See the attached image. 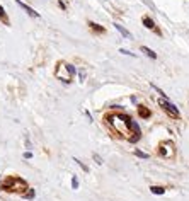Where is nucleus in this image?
<instances>
[{"mask_svg":"<svg viewBox=\"0 0 189 201\" xmlns=\"http://www.w3.org/2000/svg\"><path fill=\"white\" fill-rule=\"evenodd\" d=\"M92 158H94V160H95L97 164H99V165L102 164V158H101V155H99V153H94V155H92Z\"/></svg>","mask_w":189,"mask_h":201,"instance_id":"20","label":"nucleus"},{"mask_svg":"<svg viewBox=\"0 0 189 201\" xmlns=\"http://www.w3.org/2000/svg\"><path fill=\"white\" fill-rule=\"evenodd\" d=\"M85 116H87V120H89V121H92V114H90L89 111H85Z\"/></svg>","mask_w":189,"mask_h":201,"instance_id":"23","label":"nucleus"},{"mask_svg":"<svg viewBox=\"0 0 189 201\" xmlns=\"http://www.w3.org/2000/svg\"><path fill=\"white\" fill-rule=\"evenodd\" d=\"M142 22H143V26H145L147 29H150V31H153L155 34L162 36V31L155 26V22H153V19H152L150 15H143V17H142Z\"/></svg>","mask_w":189,"mask_h":201,"instance_id":"4","label":"nucleus"},{"mask_svg":"<svg viewBox=\"0 0 189 201\" xmlns=\"http://www.w3.org/2000/svg\"><path fill=\"white\" fill-rule=\"evenodd\" d=\"M73 160H75V164L78 165V167H82V171H84V172H89V167H87V165H85V164L82 162V160H78L77 157H73Z\"/></svg>","mask_w":189,"mask_h":201,"instance_id":"16","label":"nucleus"},{"mask_svg":"<svg viewBox=\"0 0 189 201\" xmlns=\"http://www.w3.org/2000/svg\"><path fill=\"white\" fill-rule=\"evenodd\" d=\"M131 116L123 114V113H113L106 116V123L116 131L118 135L130 133V125H131Z\"/></svg>","mask_w":189,"mask_h":201,"instance_id":"1","label":"nucleus"},{"mask_svg":"<svg viewBox=\"0 0 189 201\" xmlns=\"http://www.w3.org/2000/svg\"><path fill=\"white\" fill-rule=\"evenodd\" d=\"M114 27H116V31H118V33L121 34V36H124L126 39H131V33H130V31H128L126 27H123V26L118 24V22H114Z\"/></svg>","mask_w":189,"mask_h":201,"instance_id":"8","label":"nucleus"},{"mask_svg":"<svg viewBox=\"0 0 189 201\" xmlns=\"http://www.w3.org/2000/svg\"><path fill=\"white\" fill-rule=\"evenodd\" d=\"M15 2H17V5H19V7H21V9H22L27 15H31L33 19H39V17H41V15H39V12H36V10H34L33 7H31V5L24 4L22 0H15Z\"/></svg>","mask_w":189,"mask_h":201,"instance_id":"5","label":"nucleus"},{"mask_svg":"<svg viewBox=\"0 0 189 201\" xmlns=\"http://www.w3.org/2000/svg\"><path fill=\"white\" fill-rule=\"evenodd\" d=\"M150 193L155 194V196H162V194H165V187L164 186H150Z\"/></svg>","mask_w":189,"mask_h":201,"instance_id":"9","label":"nucleus"},{"mask_svg":"<svg viewBox=\"0 0 189 201\" xmlns=\"http://www.w3.org/2000/svg\"><path fill=\"white\" fill-rule=\"evenodd\" d=\"M36 198V191H34L33 187H29L27 191L24 193V199H27V201H31V199H34Z\"/></svg>","mask_w":189,"mask_h":201,"instance_id":"12","label":"nucleus"},{"mask_svg":"<svg viewBox=\"0 0 189 201\" xmlns=\"http://www.w3.org/2000/svg\"><path fill=\"white\" fill-rule=\"evenodd\" d=\"M138 116L142 118V120H148L152 116V111L148 109L147 106H143V104H138Z\"/></svg>","mask_w":189,"mask_h":201,"instance_id":"6","label":"nucleus"},{"mask_svg":"<svg viewBox=\"0 0 189 201\" xmlns=\"http://www.w3.org/2000/svg\"><path fill=\"white\" fill-rule=\"evenodd\" d=\"M119 53H121V55H126V56H136V55H135V53L128 51V49H124V48H121V49H119Z\"/></svg>","mask_w":189,"mask_h":201,"instance_id":"18","label":"nucleus"},{"mask_svg":"<svg viewBox=\"0 0 189 201\" xmlns=\"http://www.w3.org/2000/svg\"><path fill=\"white\" fill-rule=\"evenodd\" d=\"M58 5H60V9H62V10H66V5H65L63 0H58Z\"/></svg>","mask_w":189,"mask_h":201,"instance_id":"21","label":"nucleus"},{"mask_svg":"<svg viewBox=\"0 0 189 201\" xmlns=\"http://www.w3.org/2000/svg\"><path fill=\"white\" fill-rule=\"evenodd\" d=\"M140 51H143V55H147V56L152 58V60H157V53L153 51V49H150L148 46H142V48H140Z\"/></svg>","mask_w":189,"mask_h":201,"instance_id":"11","label":"nucleus"},{"mask_svg":"<svg viewBox=\"0 0 189 201\" xmlns=\"http://www.w3.org/2000/svg\"><path fill=\"white\" fill-rule=\"evenodd\" d=\"M77 75H78V80H80V82L85 80V72H84V70H77Z\"/></svg>","mask_w":189,"mask_h":201,"instance_id":"19","label":"nucleus"},{"mask_svg":"<svg viewBox=\"0 0 189 201\" xmlns=\"http://www.w3.org/2000/svg\"><path fill=\"white\" fill-rule=\"evenodd\" d=\"M140 138H142V133H133V135H130V136H128L130 143H136Z\"/></svg>","mask_w":189,"mask_h":201,"instance_id":"15","label":"nucleus"},{"mask_svg":"<svg viewBox=\"0 0 189 201\" xmlns=\"http://www.w3.org/2000/svg\"><path fill=\"white\" fill-rule=\"evenodd\" d=\"M87 24H89V27L92 29V31H94L95 34H106V27H104V26H101V24H95L94 21H89Z\"/></svg>","mask_w":189,"mask_h":201,"instance_id":"7","label":"nucleus"},{"mask_svg":"<svg viewBox=\"0 0 189 201\" xmlns=\"http://www.w3.org/2000/svg\"><path fill=\"white\" fill-rule=\"evenodd\" d=\"M135 155H136L138 158H143V160H148V158H150V155H148V153H145V152H142V150H135Z\"/></svg>","mask_w":189,"mask_h":201,"instance_id":"14","label":"nucleus"},{"mask_svg":"<svg viewBox=\"0 0 189 201\" xmlns=\"http://www.w3.org/2000/svg\"><path fill=\"white\" fill-rule=\"evenodd\" d=\"M159 106L165 111V114L169 116V118H172V120H181V113H179V109H177V106H174L169 99H162L160 97V99H159Z\"/></svg>","mask_w":189,"mask_h":201,"instance_id":"2","label":"nucleus"},{"mask_svg":"<svg viewBox=\"0 0 189 201\" xmlns=\"http://www.w3.org/2000/svg\"><path fill=\"white\" fill-rule=\"evenodd\" d=\"M72 189H78V177L77 176L72 177Z\"/></svg>","mask_w":189,"mask_h":201,"instance_id":"17","label":"nucleus"},{"mask_svg":"<svg viewBox=\"0 0 189 201\" xmlns=\"http://www.w3.org/2000/svg\"><path fill=\"white\" fill-rule=\"evenodd\" d=\"M65 68H66V72H68V77H75L77 75V68L73 67L72 63H66Z\"/></svg>","mask_w":189,"mask_h":201,"instance_id":"13","label":"nucleus"},{"mask_svg":"<svg viewBox=\"0 0 189 201\" xmlns=\"http://www.w3.org/2000/svg\"><path fill=\"white\" fill-rule=\"evenodd\" d=\"M175 153V148H174V143L172 142H162L160 147H159V155L164 158H172Z\"/></svg>","mask_w":189,"mask_h":201,"instance_id":"3","label":"nucleus"},{"mask_svg":"<svg viewBox=\"0 0 189 201\" xmlns=\"http://www.w3.org/2000/svg\"><path fill=\"white\" fill-rule=\"evenodd\" d=\"M22 157H24V158H33V153H31V152L27 150V152H24V155H22Z\"/></svg>","mask_w":189,"mask_h":201,"instance_id":"22","label":"nucleus"},{"mask_svg":"<svg viewBox=\"0 0 189 201\" xmlns=\"http://www.w3.org/2000/svg\"><path fill=\"white\" fill-rule=\"evenodd\" d=\"M0 21H2V24L10 26V19H9V15H7V12H5V9L2 5H0Z\"/></svg>","mask_w":189,"mask_h":201,"instance_id":"10","label":"nucleus"}]
</instances>
